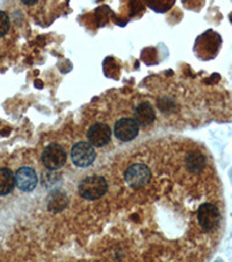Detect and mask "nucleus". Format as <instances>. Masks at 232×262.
I'll use <instances>...</instances> for the list:
<instances>
[{
  "label": "nucleus",
  "instance_id": "nucleus-1",
  "mask_svg": "<svg viewBox=\"0 0 232 262\" xmlns=\"http://www.w3.org/2000/svg\"><path fill=\"white\" fill-rule=\"evenodd\" d=\"M108 190L107 181L98 175L87 176L79 183L78 191L86 200L94 201L102 197Z\"/></svg>",
  "mask_w": 232,
  "mask_h": 262
},
{
  "label": "nucleus",
  "instance_id": "nucleus-2",
  "mask_svg": "<svg viewBox=\"0 0 232 262\" xmlns=\"http://www.w3.org/2000/svg\"><path fill=\"white\" fill-rule=\"evenodd\" d=\"M197 221L202 229L207 232H213L218 227L221 214L216 205L212 203H204L197 211Z\"/></svg>",
  "mask_w": 232,
  "mask_h": 262
},
{
  "label": "nucleus",
  "instance_id": "nucleus-3",
  "mask_svg": "<svg viewBox=\"0 0 232 262\" xmlns=\"http://www.w3.org/2000/svg\"><path fill=\"white\" fill-rule=\"evenodd\" d=\"M42 163L49 170H58L66 162V151L64 148L57 143H51L42 153Z\"/></svg>",
  "mask_w": 232,
  "mask_h": 262
},
{
  "label": "nucleus",
  "instance_id": "nucleus-4",
  "mask_svg": "<svg viewBox=\"0 0 232 262\" xmlns=\"http://www.w3.org/2000/svg\"><path fill=\"white\" fill-rule=\"evenodd\" d=\"M95 158V149L90 142H78L71 149V160L78 168L90 167Z\"/></svg>",
  "mask_w": 232,
  "mask_h": 262
},
{
  "label": "nucleus",
  "instance_id": "nucleus-5",
  "mask_svg": "<svg viewBox=\"0 0 232 262\" xmlns=\"http://www.w3.org/2000/svg\"><path fill=\"white\" fill-rule=\"evenodd\" d=\"M124 179L129 187L139 189L149 183L151 180V171L145 164L137 163L126 169Z\"/></svg>",
  "mask_w": 232,
  "mask_h": 262
},
{
  "label": "nucleus",
  "instance_id": "nucleus-6",
  "mask_svg": "<svg viewBox=\"0 0 232 262\" xmlns=\"http://www.w3.org/2000/svg\"><path fill=\"white\" fill-rule=\"evenodd\" d=\"M139 126L134 118H122L114 126V134L119 140L128 142L138 135Z\"/></svg>",
  "mask_w": 232,
  "mask_h": 262
},
{
  "label": "nucleus",
  "instance_id": "nucleus-7",
  "mask_svg": "<svg viewBox=\"0 0 232 262\" xmlns=\"http://www.w3.org/2000/svg\"><path fill=\"white\" fill-rule=\"evenodd\" d=\"M112 130L107 124L96 122L87 130V140L92 146L104 147L111 141Z\"/></svg>",
  "mask_w": 232,
  "mask_h": 262
},
{
  "label": "nucleus",
  "instance_id": "nucleus-8",
  "mask_svg": "<svg viewBox=\"0 0 232 262\" xmlns=\"http://www.w3.org/2000/svg\"><path fill=\"white\" fill-rule=\"evenodd\" d=\"M37 179L36 171L31 167L20 168L15 174V185L19 190L24 192H31L36 188Z\"/></svg>",
  "mask_w": 232,
  "mask_h": 262
},
{
  "label": "nucleus",
  "instance_id": "nucleus-9",
  "mask_svg": "<svg viewBox=\"0 0 232 262\" xmlns=\"http://www.w3.org/2000/svg\"><path fill=\"white\" fill-rule=\"evenodd\" d=\"M134 119L136 120L138 126H150L156 119V112L152 105L150 103H141L137 105L134 112Z\"/></svg>",
  "mask_w": 232,
  "mask_h": 262
},
{
  "label": "nucleus",
  "instance_id": "nucleus-10",
  "mask_svg": "<svg viewBox=\"0 0 232 262\" xmlns=\"http://www.w3.org/2000/svg\"><path fill=\"white\" fill-rule=\"evenodd\" d=\"M15 188V176L8 168H0V196H6Z\"/></svg>",
  "mask_w": 232,
  "mask_h": 262
},
{
  "label": "nucleus",
  "instance_id": "nucleus-11",
  "mask_svg": "<svg viewBox=\"0 0 232 262\" xmlns=\"http://www.w3.org/2000/svg\"><path fill=\"white\" fill-rule=\"evenodd\" d=\"M10 29V18L5 12L0 11V37H3Z\"/></svg>",
  "mask_w": 232,
  "mask_h": 262
},
{
  "label": "nucleus",
  "instance_id": "nucleus-12",
  "mask_svg": "<svg viewBox=\"0 0 232 262\" xmlns=\"http://www.w3.org/2000/svg\"><path fill=\"white\" fill-rule=\"evenodd\" d=\"M21 2H22V4H24V5H27V6H33V5H35L39 0H21Z\"/></svg>",
  "mask_w": 232,
  "mask_h": 262
}]
</instances>
